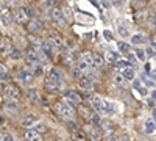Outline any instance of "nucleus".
Here are the masks:
<instances>
[{
	"mask_svg": "<svg viewBox=\"0 0 156 141\" xmlns=\"http://www.w3.org/2000/svg\"><path fill=\"white\" fill-rule=\"evenodd\" d=\"M55 111L59 114L61 118H64V119H72L73 114H75L73 107L69 105L67 102H66V104H56V105H55Z\"/></svg>",
	"mask_w": 156,
	"mask_h": 141,
	"instance_id": "obj_1",
	"label": "nucleus"
},
{
	"mask_svg": "<svg viewBox=\"0 0 156 141\" xmlns=\"http://www.w3.org/2000/svg\"><path fill=\"white\" fill-rule=\"evenodd\" d=\"M51 19H53V22L58 24L59 27H64V25H66V16H64V11L59 9V8L51 9Z\"/></svg>",
	"mask_w": 156,
	"mask_h": 141,
	"instance_id": "obj_2",
	"label": "nucleus"
},
{
	"mask_svg": "<svg viewBox=\"0 0 156 141\" xmlns=\"http://www.w3.org/2000/svg\"><path fill=\"white\" fill-rule=\"evenodd\" d=\"M83 99L86 100V102H89V105L90 107H94L97 111L100 110V104H101V99L97 96V94H83Z\"/></svg>",
	"mask_w": 156,
	"mask_h": 141,
	"instance_id": "obj_3",
	"label": "nucleus"
},
{
	"mask_svg": "<svg viewBox=\"0 0 156 141\" xmlns=\"http://www.w3.org/2000/svg\"><path fill=\"white\" fill-rule=\"evenodd\" d=\"M5 93H6V96H8L9 99H14V100H17V99L20 97V91H19V88H17L16 85H12V83H8V85H6Z\"/></svg>",
	"mask_w": 156,
	"mask_h": 141,
	"instance_id": "obj_4",
	"label": "nucleus"
},
{
	"mask_svg": "<svg viewBox=\"0 0 156 141\" xmlns=\"http://www.w3.org/2000/svg\"><path fill=\"white\" fill-rule=\"evenodd\" d=\"M66 99H67V104L69 105H80L81 104V96L80 94H76V93H73V91H66Z\"/></svg>",
	"mask_w": 156,
	"mask_h": 141,
	"instance_id": "obj_5",
	"label": "nucleus"
},
{
	"mask_svg": "<svg viewBox=\"0 0 156 141\" xmlns=\"http://www.w3.org/2000/svg\"><path fill=\"white\" fill-rule=\"evenodd\" d=\"M5 111L9 113V114H16L19 111V104L14 100V99H9L5 102Z\"/></svg>",
	"mask_w": 156,
	"mask_h": 141,
	"instance_id": "obj_6",
	"label": "nucleus"
},
{
	"mask_svg": "<svg viewBox=\"0 0 156 141\" xmlns=\"http://www.w3.org/2000/svg\"><path fill=\"white\" fill-rule=\"evenodd\" d=\"M41 49H42V52H44V55L47 57V58H53V50H55V46L51 44L50 41H44L42 44H41Z\"/></svg>",
	"mask_w": 156,
	"mask_h": 141,
	"instance_id": "obj_7",
	"label": "nucleus"
},
{
	"mask_svg": "<svg viewBox=\"0 0 156 141\" xmlns=\"http://www.w3.org/2000/svg\"><path fill=\"white\" fill-rule=\"evenodd\" d=\"M28 66H30V72H33V75H42L44 74V66L41 65V63H37V61H34V63H28Z\"/></svg>",
	"mask_w": 156,
	"mask_h": 141,
	"instance_id": "obj_8",
	"label": "nucleus"
},
{
	"mask_svg": "<svg viewBox=\"0 0 156 141\" xmlns=\"http://www.w3.org/2000/svg\"><path fill=\"white\" fill-rule=\"evenodd\" d=\"M101 113H105V114H111L114 111V105H112V102L111 100H101V104H100V110Z\"/></svg>",
	"mask_w": 156,
	"mask_h": 141,
	"instance_id": "obj_9",
	"label": "nucleus"
},
{
	"mask_svg": "<svg viewBox=\"0 0 156 141\" xmlns=\"http://www.w3.org/2000/svg\"><path fill=\"white\" fill-rule=\"evenodd\" d=\"M11 43H9V39H6V38H3L2 41H0V54L2 55H9V52H11Z\"/></svg>",
	"mask_w": 156,
	"mask_h": 141,
	"instance_id": "obj_10",
	"label": "nucleus"
},
{
	"mask_svg": "<svg viewBox=\"0 0 156 141\" xmlns=\"http://www.w3.org/2000/svg\"><path fill=\"white\" fill-rule=\"evenodd\" d=\"M17 77H19V80L23 82V83H31V80L34 79L33 72H30V71H22V72H19Z\"/></svg>",
	"mask_w": 156,
	"mask_h": 141,
	"instance_id": "obj_11",
	"label": "nucleus"
},
{
	"mask_svg": "<svg viewBox=\"0 0 156 141\" xmlns=\"http://www.w3.org/2000/svg\"><path fill=\"white\" fill-rule=\"evenodd\" d=\"M12 17H14V20L19 22V24H23L25 20H27V14H25L23 8H17V9L14 11V14H12Z\"/></svg>",
	"mask_w": 156,
	"mask_h": 141,
	"instance_id": "obj_12",
	"label": "nucleus"
},
{
	"mask_svg": "<svg viewBox=\"0 0 156 141\" xmlns=\"http://www.w3.org/2000/svg\"><path fill=\"white\" fill-rule=\"evenodd\" d=\"M115 24H117V30H119V35L123 36V38H128V36H129V30H128V27H126V24H125L123 20H117Z\"/></svg>",
	"mask_w": 156,
	"mask_h": 141,
	"instance_id": "obj_13",
	"label": "nucleus"
},
{
	"mask_svg": "<svg viewBox=\"0 0 156 141\" xmlns=\"http://www.w3.org/2000/svg\"><path fill=\"white\" fill-rule=\"evenodd\" d=\"M48 80L53 82V83H56V85H59V83H61V72H59L58 69H50V72H48Z\"/></svg>",
	"mask_w": 156,
	"mask_h": 141,
	"instance_id": "obj_14",
	"label": "nucleus"
},
{
	"mask_svg": "<svg viewBox=\"0 0 156 141\" xmlns=\"http://www.w3.org/2000/svg\"><path fill=\"white\" fill-rule=\"evenodd\" d=\"M84 130H86V133L92 138V139H100L101 138V135H100V132L97 130V127H92V125H86L84 127Z\"/></svg>",
	"mask_w": 156,
	"mask_h": 141,
	"instance_id": "obj_15",
	"label": "nucleus"
},
{
	"mask_svg": "<svg viewBox=\"0 0 156 141\" xmlns=\"http://www.w3.org/2000/svg\"><path fill=\"white\" fill-rule=\"evenodd\" d=\"M92 66H94V68H97V69L105 68V58H103L101 55L94 54V55H92Z\"/></svg>",
	"mask_w": 156,
	"mask_h": 141,
	"instance_id": "obj_16",
	"label": "nucleus"
},
{
	"mask_svg": "<svg viewBox=\"0 0 156 141\" xmlns=\"http://www.w3.org/2000/svg\"><path fill=\"white\" fill-rule=\"evenodd\" d=\"M41 28H42V24L39 22L37 19H31L30 22H28V30L30 32H33V33H37V32H41Z\"/></svg>",
	"mask_w": 156,
	"mask_h": 141,
	"instance_id": "obj_17",
	"label": "nucleus"
},
{
	"mask_svg": "<svg viewBox=\"0 0 156 141\" xmlns=\"http://www.w3.org/2000/svg\"><path fill=\"white\" fill-rule=\"evenodd\" d=\"M27 97H28L31 102H36V104H41V97H39V94H37V89H34V88L27 89Z\"/></svg>",
	"mask_w": 156,
	"mask_h": 141,
	"instance_id": "obj_18",
	"label": "nucleus"
},
{
	"mask_svg": "<svg viewBox=\"0 0 156 141\" xmlns=\"http://www.w3.org/2000/svg\"><path fill=\"white\" fill-rule=\"evenodd\" d=\"M25 58H27V63H34V61H39V55L34 49H28L27 54H25Z\"/></svg>",
	"mask_w": 156,
	"mask_h": 141,
	"instance_id": "obj_19",
	"label": "nucleus"
},
{
	"mask_svg": "<svg viewBox=\"0 0 156 141\" xmlns=\"http://www.w3.org/2000/svg\"><path fill=\"white\" fill-rule=\"evenodd\" d=\"M144 130H145V133H154L156 132V122H154V119H147L145 121Z\"/></svg>",
	"mask_w": 156,
	"mask_h": 141,
	"instance_id": "obj_20",
	"label": "nucleus"
},
{
	"mask_svg": "<svg viewBox=\"0 0 156 141\" xmlns=\"http://www.w3.org/2000/svg\"><path fill=\"white\" fill-rule=\"evenodd\" d=\"M50 43L53 44L55 47H62V41H61V36L56 33H50Z\"/></svg>",
	"mask_w": 156,
	"mask_h": 141,
	"instance_id": "obj_21",
	"label": "nucleus"
},
{
	"mask_svg": "<svg viewBox=\"0 0 156 141\" xmlns=\"http://www.w3.org/2000/svg\"><path fill=\"white\" fill-rule=\"evenodd\" d=\"M25 138H27V139H41V135H39V132H37V130L30 129V130L25 132Z\"/></svg>",
	"mask_w": 156,
	"mask_h": 141,
	"instance_id": "obj_22",
	"label": "nucleus"
},
{
	"mask_svg": "<svg viewBox=\"0 0 156 141\" xmlns=\"http://www.w3.org/2000/svg\"><path fill=\"white\" fill-rule=\"evenodd\" d=\"M147 25H148V28H151V30L156 28V14L154 13H150V14L147 16Z\"/></svg>",
	"mask_w": 156,
	"mask_h": 141,
	"instance_id": "obj_23",
	"label": "nucleus"
},
{
	"mask_svg": "<svg viewBox=\"0 0 156 141\" xmlns=\"http://www.w3.org/2000/svg\"><path fill=\"white\" fill-rule=\"evenodd\" d=\"M122 75H123V79H128V80H134V71L129 68V66H126V68H123V72H122Z\"/></svg>",
	"mask_w": 156,
	"mask_h": 141,
	"instance_id": "obj_24",
	"label": "nucleus"
},
{
	"mask_svg": "<svg viewBox=\"0 0 156 141\" xmlns=\"http://www.w3.org/2000/svg\"><path fill=\"white\" fill-rule=\"evenodd\" d=\"M144 43H145V36L144 35H133L131 36V44L139 46V44H144Z\"/></svg>",
	"mask_w": 156,
	"mask_h": 141,
	"instance_id": "obj_25",
	"label": "nucleus"
},
{
	"mask_svg": "<svg viewBox=\"0 0 156 141\" xmlns=\"http://www.w3.org/2000/svg\"><path fill=\"white\" fill-rule=\"evenodd\" d=\"M9 57L12 58V60H20L22 57H23V52L20 49H11V52H9Z\"/></svg>",
	"mask_w": 156,
	"mask_h": 141,
	"instance_id": "obj_26",
	"label": "nucleus"
},
{
	"mask_svg": "<svg viewBox=\"0 0 156 141\" xmlns=\"http://www.w3.org/2000/svg\"><path fill=\"white\" fill-rule=\"evenodd\" d=\"M133 86H134V88L137 89V91H139V93H140L142 96H147V94H148V89H147L145 86H140V82H139V80H134Z\"/></svg>",
	"mask_w": 156,
	"mask_h": 141,
	"instance_id": "obj_27",
	"label": "nucleus"
},
{
	"mask_svg": "<svg viewBox=\"0 0 156 141\" xmlns=\"http://www.w3.org/2000/svg\"><path fill=\"white\" fill-rule=\"evenodd\" d=\"M103 130H105V135H106V136H111L115 129H114V125H112L111 122H105V124H103Z\"/></svg>",
	"mask_w": 156,
	"mask_h": 141,
	"instance_id": "obj_28",
	"label": "nucleus"
},
{
	"mask_svg": "<svg viewBox=\"0 0 156 141\" xmlns=\"http://www.w3.org/2000/svg\"><path fill=\"white\" fill-rule=\"evenodd\" d=\"M45 89H47L48 93H56V91H58V85L53 83V82H50V80L47 79V82H45Z\"/></svg>",
	"mask_w": 156,
	"mask_h": 141,
	"instance_id": "obj_29",
	"label": "nucleus"
},
{
	"mask_svg": "<svg viewBox=\"0 0 156 141\" xmlns=\"http://www.w3.org/2000/svg\"><path fill=\"white\" fill-rule=\"evenodd\" d=\"M117 49H119L120 54H126V52L131 50V46H129L128 43H119V44H117Z\"/></svg>",
	"mask_w": 156,
	"mask_h": 141,
	"instance_id": "obj_30",
	"label": "nucleus"
},
{
	"mask_svg": "<svg viewBox=\"0 0 156 141\" xmlns=\"http://www.w3.org/2000/svg\"><path fill=\"white\" fill-rule=\"evenodd\" d=\"M80 113L83 114V118H86V119H90V116H92V111H90L87 107H84V105H80Z\"/></svg>",
	"mask_w": 156,
	"mask_h": 141,
	"instance_id": "obj_31",
	"label": "nucleus"
},
{
	"mask_svg": "<svg viewBox=\"0 0 156 141\" xmlns=\"http://www.w3.org/2000/svg\"><path fill=\"white\" fill-rule=\"evenodd\" d=\"M2 22L6 25V27H9V25L12 24V17H11V14H8V13H2Z\"/></svg>",
	"mask_w": 156,
	"mask_h": 141,
	"instance_id": "obj_32",
	"label": "nucleus"
},
{
	"mask_svg": "<svg viewBox=\"0 0 156 141\" xmlns=\"http://www.w3.org/2000/svg\"><path fill=\"white\" fill-rule=\"evenodd\" d=\"M62 60H64V63H70L73 61V54L70 52V50H66V52H62Z\"/></svg>",
	"mask_w": 156,
	"mask_h": 141,
	"instance_id": "obj_33",
	"label": "nucleus"
},
{
	"mask_svg": "<svg viewBox=\"0 0 156 141\" xmlns=\"http://www.w3.org/2000/svg\"><path fill=\"white\" fill-rule=\"evenodd\" d=\"M134 54H136V58H137L139 61H145V58H147L145 50H142V49H136V50H134Z\"/></svg>",
	"mask_w": 156,
	"mask_h": 141,
	"instance_id": "obj_34",
	"label": "nucleus"
},
{
	"mask_svg": "<svg viewBox=\"0 0 156 141\" xmlns=\"http://www.w3.org/2000/svg\"><path fill=\"white\" fill-rule=\"evenodd\" d=\"M0 80H2V82H8L9 80V75H8L6 69L2 65H0Z\"/></svg>",
	"mask_w": 156,
	"mask_h": 141,
	"instance_id": "obj_35",
	"label": "nucleus"
},
{
	"mask_svg": "<svg viewBox=\"0 0 156 141\" xmlns=\"http://www.w3.org/2000/svg\"><path fill=\"white\" fill-rule=\"evenodd\" d=\"M117 58H119V54H117V52H111V50H108V52H106V60L109 63H114Z\"/></svg>",
	"mask_w": 156,
	"mask_h": 141,
	"instance_id": "obj_36",
	"label": "nucleus"
},
{
	"mask_svg": "<svg viewBox=\"0 0 156 141\" xmlns=\"http://www.w3.org/2000/svg\"><path fill=\"white\" fill-rule=\"evenodd\" d=\"M23 11H25V14H27V17H30V19H33V17L36 16V9H34L33 6H27V8H23Z\"/></svg>",
	"mask_w": 156,
	"mask_h": 141,
	"instance_id": "obj_37",
	"label": "nucleus"
},
{
	"mask_svg": "<svg viewBox=\"0 0 156 141\" xmlns=\"http://www.w3.org/2000/svg\"><path fill=\"white\" fill-rule=\"evenodd\" d=\"M72 77H73V79H76V80H80L81 77H83V71H81V69H78V68L72 69Z\"/></svg>",
	"mask_w": 156,
	"mask_h": 141,
	"instance_id": "obj_38",
	"label": "nucleus"
},
{
	"mask_svg": "<svg viewBox=\"0 0 156 141\" xmlns=\"http://www.w3.org/2000/svg\"><path fill=\"white\" fill-rule=\"evenodd\" d=\"M114 65H115L117 68H126V66H129V61H125V60H119V58H117V60L114 61Z\"/></svg>",
	"mask_w": 156,
	"mask_h": 141,
	"instance_id": "obj_39",
	"label": "nucleus"
},
{
	"mask_svg": "<svg viewBox=\"0 0 156 141\" xmlns=\"http://www.w3.org/2000/svg\"><path fill=\"white\" fill-rule=\"evenodd\" d=\"M36 121H37V119H36L34 116H28V118L23 119V125H34Z\"/></svg>",
	"mask_w": 156,
	"mask_h": 141,
	"instance_id": "obj_40",
	"label": "nucleus"
},
{
	"mask_svg": "<svg viewBox=\"0 0 156 141\" xmlns=\"http://www.w3.org/2000/svg\"><path fill=\"white\" fill-rule=\"evenodd\" d=\"M58 2V0H45V2L42 3V9H47V8H51L55 6V3Z\"/></svg>",
	"mask_w": 156,
	"mask_h": 141,
	"instance_id": "obj_41",
	"label": "nucleus"
},
{
	"mask_svg": "<svg viewBox=\"0 0 156 141\" xmlns=\"http://www.w3.org/2000/svg\"><path fill=\"white\" fill-rule=\"evenodd\" d=\"M34 130H37V132H45V124H44V122H39V121H36Z\"/></svg>",
	"mask_w": 156,
	"mask_h": 141,
	"instance_id": "obj_42",
	"label": "nucleus"
},
{
	"mask_svg": "<svg viewBox=\"0 0 156 141\" xmlns=\"http://www.w3.org/2000/svg\"><path fill=\"white\" fill-rule=\"evenodd\" d=\"M114 83L115 85H122L123 83V75L122 74H115L114 75Z\"/></svg>",
	"mask_w": 156,
	"mask_h": 141,
	"instance_id": "obj_43",
	"label": "nucleus"
},
{
	"mask_svg": "<svg viewBox=\"0 0 156 141\" xmlns=\"http://www.w3.org/2000/svg\"><path fill=\"white\" fill-rule=\"evenodd\" d=\"M111 5L112 6H117V8H122L125 5V0H111Z\"/></svg>",
	"mask_w": 156,
	"mask_h": 141,
	"instance_id": "obj_44",
	"label": "nucleus"
},
{
	"mask_svg": "<svg viewBox=\"0 0 156 141\" xmlns=\"http://www.w3.org/2000/svg\"><path fill=\"white\" fill-rule=\"evenodd\" d=\"M67 127H69L70 130H73V132H76V130H78V125H76L72 119H67Z\"/></svg>",
	"mask_w": 156,
	"mask_h": 141,
	"instance_id": "obj_45",
	"label": "nucleus"
},
{
	"mask_svg": "<svg viewBox=\"0 0 156 141\" xmlns=\"http://www.w3.org/2000/svg\"><path fill=\"white\" fill-rule=\"evenodd\" d=\"M142 83H144L145 86H150V88H153V86H154V83H153L151 80H148L147 77H142Z\"/></svg>",
	"mask_w": 156,
	"mask_h": 141,
	"instance_id": "obj_46",
	"label": "nucleus"
},
{
	"mask_svg": "<svg viewBox=\"0 0 156 141\" xmlns=\"http://www.w3.org/2000/svg\"><path fill=\"white\" fill-rule=\"evenodd\" d=\"M103 36H105L106 41H112V33H111L109 30H105V32H103Z\"/></svg>",
	"mask_w": 156,
	"mask_h": 141,
	"instance_id": "obj_47",
	"label": "nucleus"
},
{
	"mask_svg": "<svg viewBox=\"0 0 156 141\" xmlns=\"http://www.w3.org/2000/svg\"><path fill=\"white\" fill-rule=\"evenodd\" d=\"M145 55H147V57H154V50H153V47H148V49L145 50Z\"/></svg>",
	"mask_w": 156,
	"mask_h": 141,
	"instance_id": "obj_48",
	"label": "nucleus"
},
{
	"mask_svg": "<svg viewBox=\"0 0 156 141\" xmlns=\"http://www.w3.org/2000/svg\"><path fill=\"white\" fill-rule=\"evenodd\" d=\"M75 136H76L78 139H84V138H86V135H84V133H81V132H78V130L75 132Z\"/></svg>",
	"mask_w": 156,
	"mask_h": 141,
	"instance_id": "obj_49",
	"label": "nucleus"
},
{
	"mask_svg": "<svg viewBox=\"0 0 156 141\" xmlns=\"http://www.w3.org/2000/svg\"><path fill=\"white\" fill-rule=\"evenodd\" d=\"M101 2H103V6H106V8L111 6V0H101Z\"/></svg>",
	"mask_w": 156,
	"mask_h": 141,
	"instance_id": "obj_50",
	"label": "nucleus"
},
{
	"mask_svg": "<svg viewBox=\"0 0 156 141\" xmlns=\"http://www.w3.org/2000/svg\"><path fill=\"white\" fill-rule=\"evenodd\" d=\"M151 114H153V118H154V119H156V107H154V108H153V111H151Z\"/></svg>",
	"mask_w": 156,
	"mask_h": 141,
	"instance_id": "obj_51",
	"label": "nucleus"
},
{
	"mask_svg": "<svg viewBox=\"0 0 156 141\" xmlns=\"http://www.w3.org/2000/svg\"><path fill=\"white\" fill-rule=\"evenodd\" d=\"M2 9H3V3H2V0H0V13H2Z\"/></svg>",
	"mask_w": 156,
	"mask_h": 141,
	"instance_id": "obj_52",
	"label": "nucleus"
},
{
	"mask_svg": "<svg viewBox=\"0 0 156 141\" xmlns=\"http://www.w3.org/2000/svg\"><path fill=\"white\" fill-rule=\"evenodd\" d=\"M2 124H3V118H2V116H0V125H2Z\"/></svg>",
	"mask_w": 156,
	"mask_h": 141,
	"instance_id": "obj_53",
	"label": "nucleus"
},
{
	"mask_svg": "<svg viewBox=\"0 0 156 141\" xmlns=\"http://www.w3.org/2000/svg\"><path fill=\"white\" fill-rule=\"evenodd\" d=\"M154 39H156V32H154Z\"/></svg>",
	"mask_w": 156,
	"mask_h": 141,
	"instance_id": "obj_54",
	"label": "nucleus"
}]
</instances>
